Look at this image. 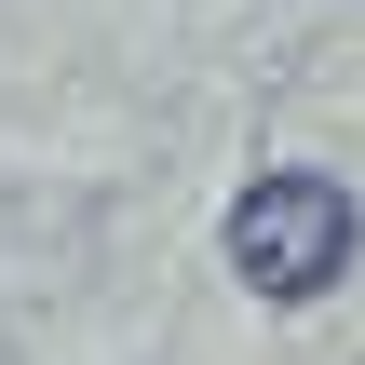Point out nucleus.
<instances>
[{
    "instance_id": "1",
    "label": "nucleus",
    "mask_w": 365,
    "mask_h": 365,
    "mask_svg": "<svg viewBox=\"0 0 365 365\" xmlns=\"http://www.w3.org/2000/svg\"><path fill=\"white\" fill-rule=\"evenodd\" d=\"M365 244V203L339 176H312V163H284V176H257L244 203H230V271L257 284V298H325L339 271H352Z\"/></svg>"
}]
</instances>
